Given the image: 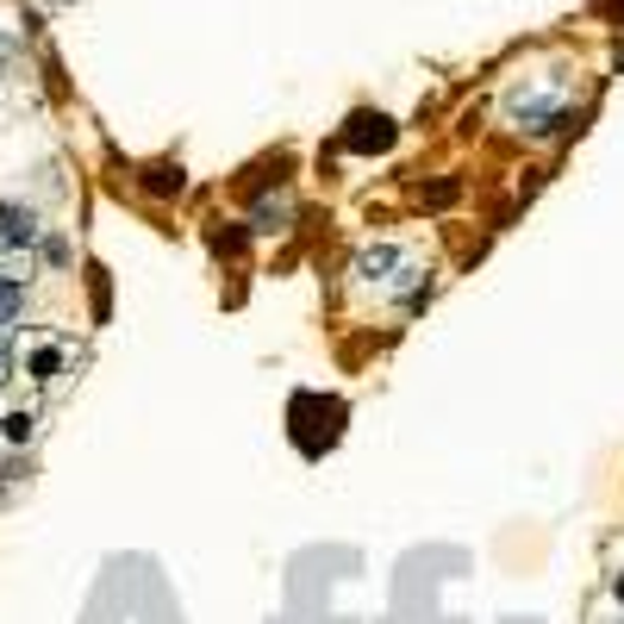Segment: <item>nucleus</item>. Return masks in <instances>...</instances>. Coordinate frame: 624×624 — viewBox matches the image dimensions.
<instances>
[{
	"label": "nucleus",
	"instance_id": "20e7f679",
	"mask_svg": "<svg viewBox=\"0 0 624 624\" xmlns=\"http://www.w3.org/2000/svg\"><path fill=\"white\" fill-rule=\"evenodd\" d=\"M394 269H406V256L394 244H369L356 256V281H394Z\"/></svg>",
	"mask_w": 624,
	"mask_h": 624
},
{
	"label": "nucleus",
	"instance_id": "423d86ee",
	"mask_svg": "<svg viewBox=\"0 0 624 624\" xmlns=\"http://www.w3.org/2000/svg\"><path fill=\"white\" fill-rule=\"evenodd\" d=\"M20 313H25V288H20V275L0 269V324H13Z\"/></svg>",
	"mask_w": 624,
	"mask_h": 624
},
{
	"label": "nucleus",
	"instance_id": "9d476101",
	"mask_svg": "<svg viewBox=\"0 0 624 624\" xmlns=\"http://www.w3.org/2000/svg\"><path fill=\"white\" fill-rule=\"evenodd\" d=\"M7 374H13V356H7V338H0V381H7Z\"/></svg>",
	"mask_w": 624,
	"mask_h": 624
},
{
	"label": "nucleus",
	"instance_id": "9b49d317",
	"mask_svg": "<svg viewBox=\"0 0 624 624\" xmlns=\"http://www.w3.org/2000/svg\"><path fill=\"white\" fill-rule=\"evenodd\" d=\"M612 599H619V606H624V574H619V581H612Z\"/></svg>",
	"mask_w": 624,
	"mask_h": 624
},
{
	"label": "nucleus",
	"instance_id": "6e6552de",
	"mask_svg": "<svg viewBox=\"0 0 624 624\" xmlns=\"http://www.w3.org/2000/svg\"><path fill=\"white\" fill-rule=\"evenodd\" d=\"M31 412H13V419H0V431H7V444H31Z\"/></svg>",
	"mask_w": 624,
	"mask_h": 624
},
{
	"label": "nucleus",
	"instance_id": "7ed1b4c3",
	"mask_svg": "<svg viewBox=\"0 0 624 624\" xmlns=\"http://www.w3.org/2000/svg\"><path fill=\"white\" fill-rule=\"evenodd\" d=\"M31 244H38V213L20 206V200H0V250L25 256Z\"/></svg>",
	"mask_w": 624,
	"mask_h": 624
},
{
	"label": "nucleus",
	"instance_id": "f03ea898",
	"mask_svg": "<svg viewBox=\"0 0 624 624\" xmlns=\"http://www.w3.org/2000/svg\"><path fill=\"white\" fill-rule=\"evenodd\" d=\"M399 125L387 119V113H349L344 125V150H356V156H381V150H394Z\"/></svg>",
	"mask_w": 624,
	"mask_h": 624
},
{
	"label": "nucleus",
	"instance_id": "0eeeda50",
	"mask_svg": "<svg viewBox=\"0 0 624 624\" xmlns=\"http://www.w3.org/2000/svg\"><path fill=\"white\" fill-rule=\"evenodd\" d=\"M288 213H294L288 200H263V206H256V231H281V225H288Z\"/></svg>",
	"mask_w": 624,
	"mask_h": 624
},
{
	"label": "nucleus",
	"instance_id": "1a4fd4ad",
	"mask_svg": "<svg viewBox=\"0 0 624 624\" xmlns=\"http://www.w3.org/2000/svg\"><path fill=\"white\" fill-rule=\"evenodd\" d=\"M56 369H63V349H38V356H31V374H38V381H50V374H56Z\"/></svg>",
	"mask_w": 624,
	"mask_h": 624
},
{
	"label": "nucleus",
	"instance_id": "39448f33",
	"mask_svg": "<svg viewBox=\"0 0 624 624\" xmlns=\"http://www.w3.org/2000/svg\"><path fill=\"white\" fill-rule=\"evenodd\" d=\"M144 188H150V194H181V188H188V175H181V163H150Z\"/></svg>",
	"mask_w": 624,
	"mask_h": 624
},
{
	"label": "nucleus",
	"instance_id": "f257e3e1",
	"mask_svg": "<svg viewBox=\"0 0 624 624\" xmlns=\"http://www.w3.org/2000/svg\"><path fill=\"white\" fill-rule=\"evenodd\" d=\"M512 119L531 131V138H556V131H569V106H562V94H512Z\"/></svg>",
	"mask_w": 624,
	"mask_h": 624
}]
</instances>
